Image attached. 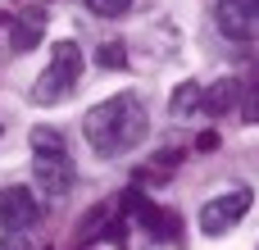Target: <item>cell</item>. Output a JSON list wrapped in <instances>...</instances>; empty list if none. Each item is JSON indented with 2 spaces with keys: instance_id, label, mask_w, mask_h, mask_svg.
Masks as SVG:
<instances>
[{
  "instance_id": "9",
  "label": "cell",
  "mask_w": 259,
  "mask_h": 250,
  "mask_svg": "<svg viewBox=\"0 0 259 250\" xmlns=\"http://www.w3.org/2000/svg\"><path fill=\"white\" fill-rule=\"evenodd\" d=\"M200 82H178V91H173V114L182 118V114H191V109H200Z\"/></svg>"
},
{
  "instance_id": "11",
  "label": "cell",
  "mask_w": 259,
  "mask_h": 250,
  "mask_svg": "<svg viewBox=\"0 0 259 250\" xmlns=\"http://www.w3.org/2000/svg\"><path fill=\"white\" fill-rule=\"evenodd\" d=\"M96 64H100V68H123V64H127V50H123V41H105V46L96 50Z\"/></svg>"
},
{
  "instance_id": "15",
  "label": "cell",
  "mask_w": 259,
  "mask_h": 250,
  "mask_svg": "<svg viewBox=\"0 0 259 250\" xmlns=\"http://www.w3.org/2000/svg\"><path fill=\"white\" fill-rule=\"evenodd\" d=\"M214 146H219L214 132H200V137H196V150H214Z\"/></svg>"
},
{
  "instance_id": "4",
  "label": "cell",
  "mask_w": 259,
  "mask_h": 250,
  "mask_svg": "<svg viewBox=\"0 0 259 250\" xmlns=\"http://www.w3.org/2000/svg\"><path fill=\"white\" fill-rule=\"evenodd\" d=\"M250 205H255V191H250V187H232V191L205 200V205H200V232H205V237L232 232V223H241V219L250 214Z\"/></svg>"
},
{
  "instance_id": "3",
  "label": "cell",
  "mask_w": 259,
  "mask_h": 250,
  "mask_svg": "<svg viewBox=\"0 0 259 250\" xmlns=\"http://www.w3.org/2000/svg\"><path fill=\"white\" fill-rule=\"evenodd\" d=\"M77 73H82V50L73 46V41H59L55 50H50V68L36 77V87H32V100L36 105H59V100H68L73 96V87H77Z\"/></svg>"
},
{
  "instance_id": "7",
  "label": "cell",
  "mask_w": 259,
  "mask_h": 250,
  "mask_svg": "<svg viewBox=\"0 0 259 250\" xmlns=\"http://www.w3.org/2000/svg\"><path fill=\"white\" fill-rule=\"evenodd\" d=\"M41 36H46V9H36V5L18 9L14 23H9V50L14 55H27V50L41 46Z\"/></svg>"
},
{
  "instance_id": "14",
  "label": "cell",
  "mask_w": 259,
  "mask_h": 250,
  "mask_svg": "<svg viewBox=\"0 0 259 250\" xmlns=\"http://www.w3.org/2000/svg\"><path fill=\"white\" fill-rule=\"evenodd\" d=\"M0 250H27V241H23L18 232H5V237H0Z\"/></svg>"
},
{
  "instance_id": "12",
  "label": "cell",
  "mask_w": 259,
  "mask_h": 250,
  "mask_svg": "<svg viewBox=\"0 0 259 250\" xmlns=\"http://www.w3.org/2000/svg\"><path fill=\"white\" fill-rule=\"evenodd\" d=\"M91 14H100V18H123L127 9H132V0H82Z\"/></svg>"
},
{
  "instance_id": "8",
  "label": "cell",
  "mask_w": 259,
  "mask_h": 250,
  "mask_svg": "<svg viewBox=\"0 0 259 250\" xmlns=\"http://www.w3.org/2000/svg\"><path fill=\"white\" fill-rule=\"evenodd\" d=\"M241 105V82H232V77H219V82H209L205 91H200V109L209 114V118H223V114H232Z\"/></svg>"
},
{
  "instance_id": "2",
  "label": "cell",
  "mask_w": 259,
  "mask_h": 250,
  "mask_svg": "<svg viewBox=\"0 0 259 250\" xmlns=\"http://www.w3.org/2000/svg\"><path fill=\"white\" fill-rule=\"evenodd\" d=\"M32 178L46 196H68L73 187V159H68V146L55 128H32Z\"/></svg>"
},
{
  "instance_id": "5",
  "label": "cell",
  "mask_w": 259,
  "mask_h": 250,
  "mask_svg": "<svg viewBox=\"0 0 259 250\" xmlns=\"http://www.w3.org/2000/svg\"><path fill=\"white\" fill-rule=\"evenodd\" d=\"M0 223H5V232H27V228H36L41 223V200L27 191V187H9V191H0Z\"/></svg>"
},
{
  "instance_id": "1",
  "label": "cell",
  "mask_w": 259,
  "mask_h": 250,
  "mask_svg": "<svg viewBox=\"0 0 259 250\" xmlns=\"http://www.w3.org/2000/svg\"><path fill=\"white\" fill-rule=\"evenodd\" d=\"M82 132H87V146L105 159H118L127 150H137L150 132V114L137 96H109L100 105L87 109L82 118Z\"/></svg>"
},
{
  "instance_id": "10",
  "label": "cell",
  "mask_w": 259,
  "mask_h": 250,
  "mask_svg": "<svg viewBox=\"0 0 259 250\" xmlns=\"http://www.w3.org/2000/svg\"><path fill=\"white\" fill-rule=\"evenodd\" d=\"M105 219H109V214H105V205H96L91 214H82V223H77V237H82V241H96V237H105V228H109Z\"/></svg>"
},
{
  "instance_id": "13",
  "label": "cell",
  "mask_w": 259,
  "mask_h": 250,
  "mask_svg": "<svg viewBox=\"0 0 259 250\" xmlns=\"http://www.w3.org/2000/svg\"><path fill=\"white\" fill-rule=\"evenodd\" d=\"M241 118H246V123H259V82L250 87V96H246V105H241Z\"/></svg>"
},
{
  "instance_id": "6",
  "label": "cell",
  "mask_w": 259,
  "mask_h": 250,
  "mask_svg": "<svg viewBox=\"0 0 259 250\" xmlns=\"http://www.w3.org/2000/svg\"><path fill=\"white\" fill-rule=\"evenodd\" d=\"M219 32L232 41H259V0H219Z\"/></svg>"
}]
</instances>
